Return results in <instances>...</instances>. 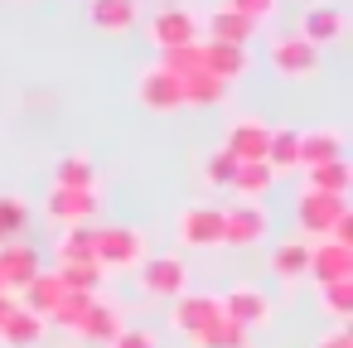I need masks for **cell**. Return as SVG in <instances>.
Wrapping results in <instances>:
<instances>
[{
    "instance_id": "6da1fadb",
    "label": "cell",
    "mask_w": 353,
    "mask_h": 348,
    "mask_svg": "<svg viewBox=\"0 0 353 348\" xmlns=\"http://www.w3.org/2000/svg\"><path fill=\"white\" fill-rule=\"evenodd\" d=\"M92 237H97V266L102 271H136L150 256L141 227H92Z\"/></svg>"
},
{
    "instance_id": "7a4b0ae2",
    "label": "cell",
    "mask_w": 353,
    "mask_h": 348,
    "mask_svg": "<svg viewBox=\"0 0 353 348\" xmlns=\"http://www.w3.org/2000/svg\"><path fill=\"white\" fill-rule=\"evenodd\" d=\"M145 39H150L160 54L189 49V44H199V15H194L189 6H160V10L145 20Z\"/></svg>"
},
{
    "instance_id": "3957f363",
    "label": "cell",
    "mask_w": 353,
    "mask_h": 348,
    "mask_svg": "<svg viewBox=\"0 0 353 348\" xmlns=\"http://www.w3.org/2000/svg\"><path fill=\"white\" fill-rule=\"evenodd\" d=\"M266 59H271L276 78H285V83H310V78H319V49L305 44L300 34L271 39V44H266Z\"/></svg>"
},
{
    "instance_id": "277c9868",
    "label": "cell",
    "mask_w": 353,
    "mask_h": 348,
    "mask_svg": "<svg viewBox=\"0 0 353 348\" xmlns=\"http://www.w3.org/2000/svg\"><path fill=\"white\" fill-rule=\"evenodd\" d=\"M218 305H223V319H232L237 329H261L266 319H271V295L261 290V285H252V280H237V285H228L223 295H218Z\"/></svg>"
},
{
    "instance_id": "5b68a950",
    "label": "cell",
    "mask_w": 353,
    "mask_h": 348,
    "mask_svg": "<svg viewBox=\"0 0 353 348\" xmlns=\"http://www.w3.org/2000/svg\"><path fill=\"white\" fill-rule=\"evenodd\" d=\"M343 218H348V198H334V194H300V203H295V223H300V232H310L305 242L334 237V227Z\"/></svg>"
},
{
    "instance_id": "8992f818",
    "label": "cell",
    "mask_w": 353,
    "mask_h": 348,
    "mask_svg": "<svg viewBox=\"0 0 353 348\" xmlns=\"http://www.w3.org/2000/svg\"><path fill=\"white\" fill-rule=\"evenodd\" d=\"M271 218L261 203H247V198H232L223 208V247H256L266 237Z\"/></svg>"
},
{
    "instance_id": "52a82bcc",
    "label": "cell",
    "mask_w": 353,
    "mask_h": 348,
    "mask_svg": "<svg viewBox=\"0 0 353 348\" xmlns=\"http://www.w3.org/2000/svg\"><path fill=\"white\" fill-rule=\"evenodd\" d=\"M136 271H141V290L155 300H179L189 290V266L179 256H145Z\"/></svg>"
},
{
    "instance_id": "ba28073f",
    "label": "cell",
    "mask_w": 353,
    "mask_h": 348,
    "mask_svg": "<svg viewBox=\"0 0 353 348\" xmlns=\"http://www.w3.org/2000/svg\"><path fill=\"white\" fill-rule=\"evenodd\" d=\"M218 319H223V305H218V295H203V290H199V295L184 290V295L174 300V309H170V324H174L179 334H189L194 343H199Z\"/></svg>"
},
{
    "instance_id": "9c48e42d",
    "label": "cell",
    "mask_w": 353,
    "mask_h": 348,
    "mask_svg": "<svg viewBox=\"0 0 353 348\" xmlns=\"http://www.w3.org/2000/svg\"><path fill=\"white\" fill-rule=\"evenodd\" d=\"M136 102L145 107V112H160V116H170V112H179L184 107V88H179V78L170 73V68H145L141 73V83H136Z\"/></svg>"
},
{
    "instance_id": "30bf717a",
    "label": "cell",
    "mask_w": 353,
    "mask_h": 348,
    "mask_svg": "<svg viewBox=\"0 0 353 348\" xmlns=\"http://www.w3.org/2000/svg\"><path fill=\"white\" fill-rule=\"evenodd\" d=\"M179 242L184 247H199V252L223 247V208L218 203H189L179 213Z\"/></svg>"
},
{
    "instance_id": "8fae6325",
    "label": "cell",
    "mask_w": 353,
    "mask_h": 348,
    "mask_svg": "<svg viewBox=\"0 0 353 348\" xmlns=\"http://www.w3.org/2000/svg\"><path fill=\"white\" fill-rule=\"evenodd\" d=\"M305 276H314V285L353 280V247H343V242H329V237L310 242V271H305Z\"/></svg>"
},
{
    "instance_id": "7c38bea8",
    "label": "cell",
    "mask_w": 353,
    "mask_h": 348,
    "mask_svg": "<svg viewBox=\"0 0 353 348\" xmlns=\"http://www.w3.org/2000/svg\"><path fill=\"white\" fill-rule=\"evenodd\" d=\"M266 136H271L266 121H256V116H237V121L228 126V136H223L218 150H223L228 160L247 165V160H261V155H266Z\"/></svg>"
},
{
    "instance_id": "4fadbf2b",
    "label": "cell",
    "mask_w": 353,
    "mask_h": 348,
    "mask_svg": "<svg viewBox=\"0 0 353 348\" xmlns=\"http://www.w3.org/2000/svg\"><path fill=\"white\" fill-rule=\"evenodd\" d=\"M247 68H252V54H247L242 44H213V39L199 44V73H208V78H218V83H232V78H242Z\"/></svg>"
},
{
    "instance_id": "5bb4252c",
    "label": "cell",
    "mask_w": 353,
    "mask_h": 348,
    "mask_svg": "<svg viewBox=\"0 0 353 348\" xmlns=\"http://www.w3.org/2000/svg\"><path fill=\"white\" fill-rule=\"evenodd\" d=\"M44 213L63 227H88V218L97 213V189H54Z\"/></svg>"
},
{
    "instance_id": "9a60e30c",
    "label": "cell",
    "mask_w": 353,
    "mask_h": 348,
    "mask_svg": "<svg viewBox=\"0 0 353 348\" xmlns=\"http://www.w3.org/2000/svg\"><path fill=\"white\" fill-rule=\"evenodd\" d=\"M348 150V136L339 126H314V131H300V170L310 165H329V160H343Z\"/></svg>"
},
{
    "instance_id": "2e32d148",
    "label": "cell",
    "mask_w": 353,
    "mask_h": 348,
    "mask_svg": "<svg viewBox=\"0 0 353 348\" xmlns=\"http://www.w3.org/2000/svg\"><path fill=\"white\" fill-rule=\"evenodd\" d=\"M39 271H44V261H39L34 247H25V242H6V247H0V280H6V290H25Z\"/></svg>"
},
{
    "instance_id": "e0dca14e",
    "label": "cell",
    "mask_w": 353,
    "mask_h": 348,
    "mask_svg": "<svg viewBox=\"0 0 353 348\" xmlns=\"http://www.w3.org/2000/svg\"><path fill=\"white\" fill-rule=\"evenodd\" d=\"M343 25H348L343 10H334V6H310V10L300 15V30H295V34L319 49V44H339V39H343Z\"/></svg>"
},
{
    "instance_id": "ac0fdd59",
    "label": "cell",
    "mask_w": 353,
    "mask_h": 348,
    "mask_svg": "<svg viewBox=\"0 0 353 348\" xmlns=\"http://www.w3.org/2000/svg\"><path fill=\"white\" fill-rule=\"evenodd\" d=\"M63 300H68V285L59 280V271H39V276L20 290V305H25L30 314H39V319H49Z\"/></svg>"
},
{
    "instance_id": "d6986e66",
    "label": "cell",
    "mask_w": 353,
    "mask_h": 348,
    "mask_svg": "<svg viewBox=\"0 0 353 348\" xmlns=\"http://www.w3.org/2000/svg\"><path fill=\"white\" fill-rule=\"evenodd\" d=\"M88 20L102 34H126L141 20V0H88Z\"/></svg>"
},
{
    "instance_id": "ffe728a7",
    "label": "cell",
    "mask_w": 353,
    "mask_h": 348,
    "mask_svg": "<svg viewBox=\"0 0 353 348\" xmlns=\"http://www.w3.org/2000/svg\"><path fill=\"white\" fill-rule=\"evenodd\" d=\"M213 44H242L247 49V39L256 34V25L247 20V15H237V10H228V6H218V10H208V20L199 25Z\"/></svg>"
},
{
    "instance_id": "44dd1931",
    "label": "cell",
    "mask_w": 353,
    "mask_h": 348,
    "mask_svg": "<svg viewBox=\"0 0 353 348\" xmlns=\"http://www.w3.org/2000/svg\"><path fill=\"white\" fill-rule=\"evenodd\" d=\"M266 170L271 174H285V170H300V131L295 126H271L266 136Z\"/></svg>"
},
{
    "instance_id": "7402d4cb",
    "label": "cell",
    "mask_w": 353,
    "mask_h": 348,
    "mask_svg": "<svg viewBox=\"0 0 353 348\" xmlns=\"http://www.w3.org/2000/svg\"><path fill=\"white\" fill-rule=\"evenodd\" d=\"M54 189H97V165L88 150H68L54 165Z\"/></svg>"
},
{
    "instance_id": "603a6c76",
    "label": "cell",
    "mask_w": 353,
    "mask_h": 348,
    "mask_svg": "<svg viewBox=\"0 0 353 348\" xmlns=\"http://www.w3.org/2000/svg\"><path fill=\"white\" fill-rule=\"evenodd\" d=\"M54 261L59 266H97V237L92 227H68L54 247Z\"/></svg>"
},
{
    "instance_id": "cb8c5ba5",
    "label": "cell",
    "mask_w": 353,
    "mask_h": 348,
    "mask_svg": "<svg viewBox=\"0 0 353 348\" xmlns=\"http://www.w3.org/2000/svg\"><path fill=\"white\" fill-rule=\"evenodd\" d=\"M34 338H44V319H39V314H30V309L15 300V309L6 314V324H0V343H10V348H30Z\"/></svg>"
},
{
    "instance_id": "d4e9b609",
    "label": "cell",
    "mask_w": 353,
    "mask_h": 348,
    "mask_svg": "<svg viewBox=\"0 0 353 348\" xmlns=\"http://www.w3.org/2000/svg\"><path fill=\"white\" fill-rule=\"evenodd\" d=\"M271 184H276V174L266 170V160H247V165L232 170V184H228V189H232L237 198H247V203H261V194H266Z\"/></svg>"
},
{
    "instance_id": "484cf974",
    "label": "cell",
    "mask_w": 353,
    "mask_h": 348,
    "mask_svg": "<svg viewBox=\"0 0 353 348\" xmlns=\"http://www.w3.org/2000/svg\"><path fill=\"white\" fill-rule=\"evenodd\" d=\"M348 160H329V165H310L305 170V194H334L343 198L348 194Z\"/></svg>"
},
{
    "instance_id": "4316f807",
    "label": "cell",
    "mask_w": 353,
    "mask_h": 348,
    "mask_svg": "<svg viewBox=\"0 0 353 348\" xmlns=\"http://www.w3.org/2000/svg\"><path fill=\"white\" fill-rule=\"evenodd\" d=\"M271 271H276L281 280H300V276L310 271V242H305V237L281 242V247L271 252Z\"/></svg>"
},
{
    "instance_id": "83f0119b",
    "label": "cell",
    "mask_w": 353,
    "mask_h": 348,
    "mask_svg": "<svg viewBox=\"0 0 353 348\" xmlns=\"http://www.w3.org/2000/svg\"><path fill=\"white\" fill-rule=\"evenodd\" d=\"M117 329H121V314H117L107 300H92V309H88L83 324H78V338H88V343H112Z\"/></svg>"
},
{
    "instance_id": "f1b7e54d",
    "label": "cell",
    "mask_w": 353,
    "mask_h": 348,
    "mask_svg": "<svg viewBox=\"0 0 353 348\" xmlns=\"http://www.w3.org/2000/svg\"><path fill=\"white\" fill-rule=\"evenodd\" d=\"M179 88H184V107L189 102H199V107H213V102H223L228 97V83H218V78H208V73H184L179 78Z\"/></svg>"
},
{
    "instance_id": "f546056e",
    "label": "cell",
    "mask_w": 353,
    "mask_h": 348,
    "mask_svg": "<svg viewBox=\"0 0 353 348\" xmlns=\"http://www.w3.org/2000/svg\"><path fill=\"white\" fill-rule=\"evenodd\" d=\"M199 348H252V334H247V329H237L232 319H218V324L199 338Z\"/></svg>"
},
{
    "instance_id": "4dcf8cb0",
    "label": "cell",
    "mask_w": 353,
    "mask_h": 348,
    "mask_svg": "<svg viewBox=\"0 0 353 348\" xmlns=\"http://www.w3.org/2000/svg\"><path fill=\"white\" fill-rule=\"evenodd\" d=\"M319 300L334 319H348L353 314V280H334V285H319Z\"/></svg>"
},
{
    "instance_id": "1f68e13d",
    "label": "cell",
    "mask_w": 353,
    "mask_h": 348,
    "mask_svg": "<svg viewBox=\"0 0 353 348\" xmlns=\"http://www.w3.org/2000/svg\"><path fill=\"white\" fill-rule=\"evenodd\" d=\"M25 227V203L20 198H0V242H10V232H20Z\"/></svg>"
},
{
    "instance_id": "d6a6232c",
    "label": "cell",
    "mask_w": 353,
    "mask_h": 348,
    "mask_svg": "<svg viewBox=\"0 0 353 348\" xmlns=\"http://www.w3.org/2000/svg\"><path fill=\"white\" fill-rule=\"evenodd\" d=\"M232 170H237V160H228L223 150H213L208 165H203V179H208L213 189H228V184H232Z\"/></svg>"
},
{
    "instance_id": "836d02e7",
    "label": "cell",
    "mask_w": 353,
    "mask_h": 348,
    "mask_svg": "<svg viewBox=\"0 0 353 348\" xmlns=\"http://www.w3.org/2000/svg\"><path fill=\"white\" fill-rule=\"evenodd\" d=\"M107 348H155V334L150 329H141V324H121L117 334H112V343Z\"/></svg>"
},
{
    "instance_id": "e575fe53",
    "label": "cell",
    "mask_w": 353,
    "mask_h": 348,
    "mask_svg": "<svg viewBox=\"0 0 353 348\" xmlns=\"http://www.w3.org/2000/svg\"><path fill=\"white\" fill-rule=\"evenodd\" d=\"M223 6H228V10H237V15H247L252 25H261V20L276 10V0H223Z\"/></svg>"
},
{
    "instance_id": "d590c367",
    "label": "cell",
    "mask_w": 353,
    "mask_h": 348,
    "mask_svg": "<svg viewBox=\"0 0 353 348\" xmlns=\"http://www.w3.org/2000/svg\"><path fill=\"white\" fill-rule=\"evenodd\" d=\"M319 348H353V334H348V329H334V334H329Z\"/></svg>"
},
{
    "instance_id": "8d00e7d4",
    "label": "cell",
    "mask_w": 353,
    "mask_h": 348,
    "mask_svg": "<svg viewBox=\"0 0 353 348\" xmlns=\"http://www.w3.org/2000/svg\"><path fill=\"white\" fill-rule=\"evenodd\" d=\"M15 309V295H0V324H6V314Z\"/></svg>"
},
{
    "instance_id": "74e56055",
    "label": "cell",
    "mask_w": 353,
    "mask_h": 348,
    "mask_svg": "<svg viewBox=\"0 0 353 348\" xmlns=\"http://www.w3.org/2000/svg\"><path fill=\"white\" fill-rule=\"evenodd\" d=\"M0 295H10V290H6V280H0Z\"/></svg>"
}]
</instances>
